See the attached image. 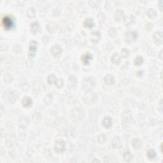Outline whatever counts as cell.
Returning a JSON list of instances; mask_svg holds the SVG:
<instances>
[{"mask_svg": "<svg viewBox=\"0 0 163 163\" xmlns=\"http://www.w3.org/2000/svg\"><path fill=\"white\" fill-rule=\"evenodd\" d=\"M36 51H37V42L32 41L31 43H30L29 47V53L31 52V56L32 57H34Z\"/></svg>", "mask_w": 163, "mask_h": 163, "instance_id": "obj_2", "label": "cell"}, {"mask_svg": "<svg viewBox=\"0 0 163 163\" xmlns=\"http://www.w3.org/2000/svg\"><path fill=\"white\" fill-rule=\"evenodd\" d=\"M2 24L5 29H12L14 26V21L9 16H6L3 19Z\"/></svg>", "mask_w": 163, "mask_h": 163, "instance_id": "obj_1", "label": "cell"}]
</instances>
